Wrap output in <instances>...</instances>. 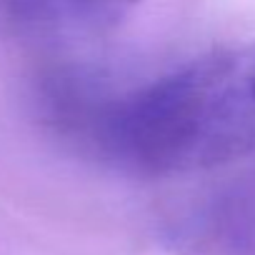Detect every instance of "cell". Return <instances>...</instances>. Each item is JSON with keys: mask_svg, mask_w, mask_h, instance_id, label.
<instances>
[{"mask_svg": "<svg viewBox=\"0 0 255 255\" xmlns=\"http://www.w3.org/2000/svg\"><path fill=\"white\" fill-rule=\"evenodd\" d=\"M210 175L165 210V243L183 255H255V160Z\"/></svg>", "mask_w": 255, "mask_h": 255, "instance_id": "2", "label": "cell"}, {"mask_svg": "<svg viewBox=\"0 0 255 255\" xmlns=\"http://www.w3.org/2000/svg\"><path fill=\"white\" fill-rule=\"evenodd\" d=\"M33 100L60 143L123 175H210L255 160V40L120 90L55 70Z\"/></svg>", "mask_w": 255, "mask_h": 255, "instance_id": "1", "label": "cell"}, {"mask_svg": "<svg viewBox=\"0 0 255 255\" xmlns=\"http://www.w3.org/2000/svg\"><path fill=\"white\" fill-rule=\"evenodd\" d=\"M143 0H0V40H65L113 30Z\"/></svg>", "mask_w": 255, "mask_h": 255, "instance_id": "3", "label": "cell"}]
</instances>
